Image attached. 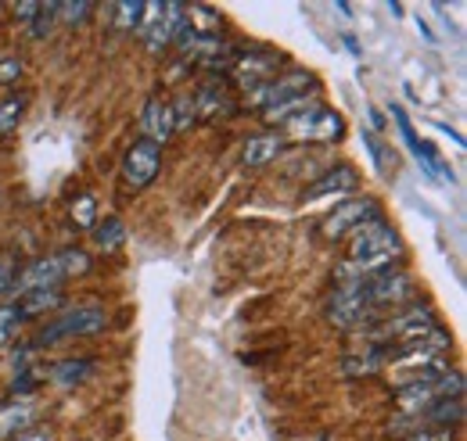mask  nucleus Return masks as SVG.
I'll return each mask as SVG.
<instances>
[{"instance_id":"1","label":"nucleus","mask_w":467,"mask_h":441,"mask_svg":"<svg viewBox=\"0 0 467 441\" xmlns=\"http://www.w3.org/2000/svg\"><path fill=\"white\" fill-rule=\"evenodd\" d=\"M108 316L104 309L97 305H76V309H62L40 334H36V345H58V341H69V338H91L97 331H104Z\"/></svg>"},{"instance_id":"2","label":"nucleus","mask_w":467,"mask_h":441,"mask_svg":"<svg viewBox=\"0 0 467 441\" xmlns=\"http://www.w3.org/2000/svg\"><path fill=\"white\" fill-rule=\"evenodd\" d=\"M364 280H367V276H364ZM364 280L342 283V287L335 291V298L327 302V320H331L335 327H360V323H367L374 312H377L371 305V294H367V283H364Z\"/></svg>"},{"instance_id":"3","label":"nucleus","mask_w":467,"mask_h":441,"mask_svg":"<svg viewBox=\"0 0 467 441\" xmlns=\"http://www.w3.org/2000/svg\"><path fill=\"white\" fill-rule=\"evenodd\" d=\"M432 331H439V320H435V312L428 309V305H413V309H406V312H395L392 320H384L377 331H374V341H384V345H403V341H413V338H424V334H432Z\"/></svg>"},{"instance_id":"4","label":"nucleus","mask_w":467,"mask_h":441,"mask_svg":"<svg viewBox=\"0 0 467 441\" xmlns=\"http://www.w3.org/2000/svg\"><path fill=\"white\" fill-rule=\"evenodd\" d=\"M371 219H381L377 201H374V197H349V201H342V205L320 223V237H327V241L349 237V234H356L360 226H367Z\"/></svg>"},{"instance_id":"5","label":"nucleus","mask_w":467,"mask_h":441,"mask_svg":"<svg viewBox=\"0 0 467 441\" xmlns=\"http://www.w3.org/2000/svg\"><path fill=\"white\" fill-rule=\"evenodd\" d=\"M287 129H291V137H298V140H342L345 119H342L338 111L324 108V104H313L309 111L295 115V119L287 122Z\"/></svg>"},{"instance_id":"6","label":"nucleus","mask_w":467,"mask_h":441,"mask_svg":"<svg viewBox=\"0 0 467 441\" xmlns=\"http://www.w3.org/2000/svg\"><path fill=\"white\" fill-rule=\"evenodd\" d=\"M159 169H162V151H159V144H151L148 137L133 140V148H130L126 158H122V177H126V183H130L133 190H144L151 179L159 177Z\"/></svg>"},{"instance_id":"7","label":"nucleus","mask_w":467,"mask_h":441,"mask_svg":"<svg viewBox=\"0 0 467 441\" xmlns=\"http://www.w3.org/2000/svg\"><path fill=\"white\" fill-rule=\"evenodd\" d=\"M306 90L316 93V80H313L309 72H287V76H280V80H267L263 87L252 93V104L274 108V104H284V101L306 97Z\"/></svg>"},{"instance_id":"8","label":"nucleus","mask_w":467,"mask_h":441,"mask_svg":"<svg viewBox=\"0 0 467 441\" xmlns=\"http://www.w3.org/2000/svg\"><path fill=\"white\" fill-rule=\"evenodd\" d=\"M62 280H69L62 255H47V259H36L29 269L18 273L15 291H18V294H29V291H58Z\"/></svg>"},{"instance_id":"9","label":"nucleus","mask_w":467,"mask_h":441,"mask_svg":"<svg viewBox=\"0 0 467 441\" xmlns=\"http://www.w3.org/2000/svg\"><path fill=\"white\" fill-rule=\"evenodd\" d=\"M364 283H367V294H371L374 309H381V305H399V302H406V298L413 294V283H410L406 273H388V269H381V273H371Z\"/></svg>"},{"instance_id":"10","label":"nucleus","mask_w":467,"mask_h":441,"mask_svg":"<svg viewBox=\"0 0 467 441\" xmlns=\"http://www.w3.org/2000/svg\"><path fill=\"white\" fill-rule=\"evenodd\" d=\"M356 169L353 166H335V169H327L320 179H313L306 190H302V197L306 201H316V197H331V194H349V190H356Z\"/></svg>"},{"instance_id":"11","label":"nucleus","mask_w":467,"mask_h":441,"mask_svg":"<svg viewBox=\"0 0 467 441\" xmlns=\"http://www.w3.org/2000/svg\"><path fill=\"white\" fill-rule=\"evenodd\" d=\"M141 129L151 144H166L173 137V111L166 101H148L141 111Z\"/></svg>"},{"instance_id":"12","label":"nucleus","mask_w":467,"mask_h":441,"mask_svg":"<svg viewBox=\"0 0 467 441\" xmlns=\"http://www.w3.org/2000/svg\"><path fill=\"white\" fill-rule=\"evenodd\" d=\"M277 62L280 58H274V54H256V51H248V54L238 58L234 76H238L241 87H256V83H267V76L277 69Z\"/></svg>"},{"instance_id":"13","label":"nucleus","mask_w":467,"mask_h":441,"mask_svg":"<svg viewBox=\"0 0 467 441\" xmlns=\"http://www.w3.org/2000/svg\"><path fill=\"white\" fill-rule=\"evenodd\" d=\"M280 151H284V140L274 137V133L248 137V144H245V151H241V166H248V169H263V166H270V162L277 158Z\"/></svg>"},{"instance_id":"14","label":"nucleus","mask_w":467,"mask_h":441,"mask_svg":"<svg viewBox=\"0 0 467 441\" xmlns=\"http://www.w3.org/2000/svg\"><path fill=\"white\" fill-rule=\"evenodd\" d=\"M58 305H62L58 291H29V294L18 298L15 312H18V320H33V316H44L47 309H58Z\"/></svg>"},{"instance_id":"15","label":"nucleus","mask_w":467,"mask_h":441,"mask_svg":"<svg viewBox=\"0 0 467 441\" xmlns=\"http://www.w3.org/2000/svg\"><path fill=\"white\" fill-rule=\"evenodd\" d=\"M194 108H198V115H201V119H219V115H227V111L234 108V101H230V93H227V90L209 87L194 97Z\"/></svg>"},{"instance_id":"16","label":"nucleus","mask_w":467,"mask_h":441,"mask_svg":"<svg viewBox=\"0 0 467 441\" xmlns=\"http://www.w3.org/2000/svg\"><path fill=\"white\" fill-rule=\"evenodd\" d=\"M187 25H190L194 36H216L219 33V14L205 4H190L187 7Z\"/></svg>"},{"instance_id":"17","label":"nucleus","mask_w":467,"mask_h":441,"mask_svg":"<svg viewBox=\"0 0 467 441\" xmlns=\"http://www.w3.org/2000/svg\"><path fill=\"white\" fill-rule=\"evenodd\" d=\"M91 373H93V359H69V362H58V366L51 369V377H54L58 384H65V388L87 380Z\"/></svg>"},{"instance_id":"18","label":"nucleus","mask_w":467,"mask_h":441,"mask_svg":"<svg viewBox=\"0 0 467 441\" xmlns=\"http://www.w3.org/2000/svg\"><path fill=\"white\" fill-rule=\"evenodd\" d=\"M101 223V219H97ZM122 237H126V226H122V219H104L101 226H93V241H97V248H104V252H115L119 244H122Z\"/></svg>"},{"instance_id":"19","label":"nucleus","mask_w":467,"mask_h":441,"mask_svg":"<svg viewBox=\"0 0 467 441\" xmlns=\"http://www.w3.org/2000/svg\"><path fill=\"white\" fill-rule=\"evenodd\" d=\"M313 104H316V101L295 97V101H284V104H274V108H263V122L277 126V122H287V119H295V115H302V111H309Z\"/></svg>"},{"instance_id":"20","label":"nucleus","mask_w":467,"mask_h":441,"mask_svg":"<svg viewBox=\"0 0 467 441\" xmlns=\"http://www.w3.org/2000/svg\"><path fill=\"white\" fill-rule=\"evenodd\" d=\"M93 223H97V201H93V194H80L73 201V226L93 230Z\"/></svg>"},{"instance_id":"21","label":"nucleus","mask_w":467,"mask_h":441,"mask_svg":"<svg viewBox=\"0 0 467 441\" xmlns=\"http://www.w3.org/2000/svg\"><path fill=\"white\" fill-rule=\"evenodd\" d=\"M54 25H58V4H40V14L33 18V36L36 40H47L51 33H54Z\"/></svg>"},{"instance_id":"22","label":"nucleus","mask_w":467,"mask_h":441,"mask_svg":"<svg viewBox=\"0 0 467 441\" xmlns=\"http://www.w3.org/2000/svg\"><path fill=\"white\" fill-rule=\"evenodd\" d=\"M141 14H144V4H141V0H122V4H115V25H119V29H137V25H141Z\"/></svg>"},{"instance_id":"23","label":"nucleus","mask_w":467,"mask_h":441,"mask_svg":"<svg viewBox=\"0 0 467 441\" xmlns=\"http://www.w3.org/2000/svg\"><path fill=\"white\" fill-rule=\"evenodd\" d=\"M22 111H25V97H7L0 104V133H11L22 119Z\"/></svg>"},{"instance_id":"24","label":"nucleus","mask_w":467,"mask_h":441,"mask_svg":"<svg viewBox=\"0 0 467 441\" xmlns=\"http://www.w3.org/2000/svg\"><path fill=\"white\" fill-rule=\"evenodd\" d=\"M170 111H173V133H177V129H187V126L198 119V108H194V97H190V93H184L177 104H170Z\"/></svg>"},{"instance_id":"25","label":"nucleus","mask_w":467,"mask_h":441,"mask_svg":"<svg viewBox=\"0 0 467 441\" xmlns=\"http://www.w3.org/2000/svg\"><path fill=\"white\" fill-rule=\"evenodd\" d=\"M392 119H395V126H399V133H403V144H406V148H410V155L417 158L421 140H417V133H413V126H410V115H406L399 104H392Z\"/></svg>"},{"instance_id":"26","label":"nucleus","mask_w":467,"mask_h":441,"mask_svg":"<svg viewBox=\"0 0 467 441\" xmlns=\"http://www.w3.org/2000/svg\"><path fill=\"white\" fill-rule=\"evenodd\" d=\"M62 255V263H65V276L73 280V276H83L87 269H91V255L83 252V248H69V252H58Z\"/></svg>"},{"instance_id":"27","label":"nucleus","mask_w":467,"mask_h":441,"mask_svg":"<svg viewBox=\"0 0 467 441\" xmlns=\"http://www.w3.org/2000/svg\"><path fill=\"white\" fill-rule=\"evenodd\" d=\"M91 14V4L80 0V4H58V22L65 25H83V18Z\"/></svg>"},{"instance_id":"28","label":"nucleus","mask_w":467,"mask_h":441,"mask_svg":"<svg viewBox=\"0 0 467 441\" xmlns=\"http://www.w3.org/2000/svg\"><path fill=\"white\" fill-rule=\"evenodd\" d=\"M18 327H22V320H18L15 305H0V345H7L18 334Z\"/></svg>"},{"instance_id":"29","label":"nucleus","mask_w":467,"mask_h":441,"mask_svg":"<svg viewBox=\"0 0 467 441\" xmlns=\"http://www.w3.org/2000/svg\"><path fill=\"white\" fill-rule=\"evenodd\" d=\"M15 280H18V263H15V255H0V294L11 291Z\"/></svg>"},{"instance_id":"30","label":"nucleus","mask_w":467,"mask_h":441,"mask_svg":"<svg viewBox=\"0 0 467 441\" xmlns=\"http://www.w3.org/2000/svg\"><path fill=\"white\" fill-rule=\"evenodd\" d=\"M18 76H22V62L18 58H4L0 62V83L11 87V83H18Z\"/></svg>"},{"instance_id":"31","label":"nucleus","mask_w":467,"mask_h":441,"mask_svg":"<svg viewBox=\"0 0 467 441\" xmlns=\"http://www.w3.org/2000/svg\"><path fill=\"white\" fill-rule=\"evenodd\" d=\"M33 417V409L29 406H22L18 413H7L4 417V424H0V435H7V431H15V427H25V420Z\"/></svg>"},{"instance_id":"32","label":"nucleus","mask_w":467,"mask_h":441,"mask_svg":"<svg viewBox=\"0 0 467 441\" xmlns=\"http://www.w3.org/2000/svg\"><path fill=\"white\" fill-rule=\"evenodd\" d=\"M36 14H40V4H15V18H22L25 25H33Z\"/></svg>"},{"instance_id":"33","label":"nucleus","mask_w":467,"mask_h":441,"mask_svg":"<svg viewBox=\"0 0 467 441\" xmlns=\"http://www.w3.org/2000/svg\"><path fill=\"white\" fill-rule=\"evenodd\" d=\"M410 441H453V435L450 431H417Z\"/></svg>"},{"instance_id":"34","label":"nucleus","mask_w":467,"mask_h":441,"mask_svg":"<svg viewBox=\"0 0 467 441\" xmlns=\"http://www.w3.org/2000/svg\"><path fill=\"white\" fill-rule=\"evenodd\" d=\"M22 441H47L44 435H33V438H22Z\"/></svg>"}]
</instances>
